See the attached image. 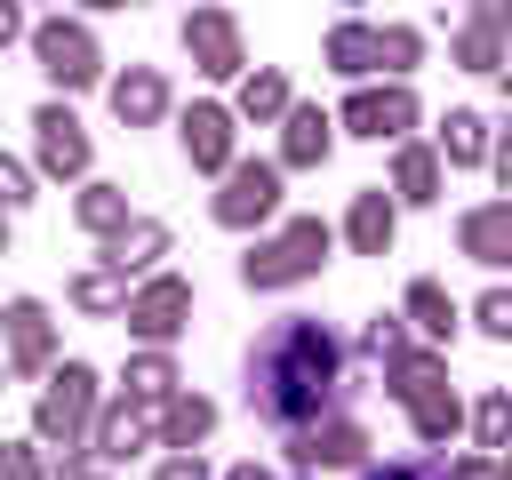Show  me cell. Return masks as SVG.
Masks as SVG:
<instances>
[{"instance_id":"cell-1","label":"cell","mask_w":512,"mask_h":480,"mask_svg":"<svg viewBox=\"0 0 512 480\" xmlns=\"http://www.w3.org/2000/svg\"><path fill=\"white\" fill-rule=\"evenodd\" d=\"M336 384H344V344H336L328 320H312V312L272 320V328L256 336V352H248V408H256L264 424H280V432L312 424V416L336 400Z\"/></svg>"},{"instance_id":"cell-3","label":"cell","mask_w":512,"mask_h":480,"mask_svg":"<svg viewBox=\"0 0 512 480\" xmlns=\"http://www.w3.org/2000/svg\"><path fill=\"white\" fill-rule=\"evenodd\" d=\"M392 400L408 408L416 440H448L456 432V392H448V376H440L432 352H400L392 360Z\"/></svg>"},{"instance_id":"cell-39","label":"cell","mask_w":512,"mask_h":480,"mask_svg":"<svg viewBox=\"0 0 512 480\" xmlns=\"http://www.w3.org/2000/svg\"><path fill=\"white\" fill-rule=\"evenodd\" d=\"M224 480H272V472H264V464H232Z\"/></svg>"},{"instance_id":"cell-8","label":"cell","mask_w":512,"mask_h":480,"mask_svg":"<svg viewBox=\"0 0 512 480\" xmlns=\"http://www.w3.org/2000/svg\"><path fill=\"white\" fill-rule=\"evenodd\" d=\"M184 48H192V64H200L208 80H232V72H240V32H232L224 8H192V16H184Z\"/></svg>"},{"instance_id":"cell-9","label":"cell","mask_w":512,"mask_h":480,"mask_svg":"<svg viewBox=\"0 0 512 480\" xmlns=\"http://www.w3.org/2000/svg\"><path fill=\"white\" fill-rule=\"evenodd\" d=\"M184 312H192V288H184V280H152L144 296H128V304H120V320H128L144 344H168V336L184 328Z\"/></svg>"},{"instance_id":"cell-35","label":"cell","mask_w":512,"mask_h":480,"mask_svg":"<svg viewBox=\"0 0 512 480\" xmlns=\"http://www.w3.org/2000/svg\"><path fill=\"white\" fill-rule=\"evenodd\" d=\"M152 480H208V464H200V448H176V456H168Z\"/></svg>"},{"instance_id":"cell-12","label":"cell","mask_w":512,"mask_h":480,"mask_svg":"<svg viewBox=\"0 0 512 480\" xmlns=\"http://www.w3.org/2000/svg\"><path fill=\"white\" fill-rule=\"evenodd\" d=\"M176 136H184V160H192V168H208V176L232 168V112H224V104H192Z\"/></svg>"},{"instance_id":"cell-24","label":"cell","mask_w":512,"mask_h":480,"mask_svg":"<svg viewBox=\"0 0 512 480\" xmlns=\"http://www.w3.org/2000/svg\"><path fill=\"white\" fill-rule=\"evenodd\" d=\"M72 216H80L88 232H120V224H128V192H120V184H88V192L72 200Z\"/></svg>"},{"instance_id":"cell-20","label":"cell","mask_w":512,"mask_h":480,"mask_svg":"<svg viewBox=\"0 0 512 480\" xmlns=\"http://www.w3.org/2000/svg\"><path fill=\"white\" fill-rule=\"evenodd\" d=\"M440 152H448L456 168H480V160H488V112H448Z\"/></svg>"},{"instance_id":"cell-32","label":"cell","mask_w":512,"mask_h":480,"mask_svg":"<svg viewBox=\"0 0 512 480\" xmlns=\"http://www.w3.org/2000/svg\"><path fill=\"white\" fill-rule=\"evenodd\" d=\"M472 424H480V448H488V456H496V448H504V392H488V400H480V416H472Z\"/></svg>"},{"instance_id":"cell-30","label":"cell","mask_w":512,"mask_h":480,"mask_svg":"<svg viewBox=\"0 0 512 480\" xmlns=\"http://www.w3.org/2000/svg\"><path fill=\"white\" fill-rule=\"evenodd\" d=\"M376 64H392V72H408V64H416V32H408V24H392V32H376Z\"/></svg>"},{"instance_id":"cell-34","label":"cell","mask_w":512,"mask_h":480,"mask_svg":"<svg viewBox=\"0 0 512 480\" xmlns=\"http://www.w3.org/2000/svg\"><path fill=\"white\" fill-rule=\"evenodd\" d=\"M0 472H8V480H40V456H32V440L0 448Z\"/></svg>"},{"instance_id":"cell-23","label":"cell","mask_w":512,"mask_h":480,"mask_svg":"<svg viewBox=\"0 0 512 480\" xmlns=\"http://www.w3.org/2000/svg\"><path fill=\"white\" fill-rule=\"evenodd\" d=\"M392 184H400V200H416V208H424V200H440V160H432L424 144H408V152H400V168H392Z\"/></svg>"},{"instance_id":"cell-10","label":"cell","mask_w":512,"mask_h":480,"mask_svg":"<svg viewBox=\"0 0 512 480\" xmlns=\"http://www.w3.org/2000/svg\"><path fill=\"white\" fill-rule=\"evenodd\" d=\"M32 128H40V168H48V176H88V128H80L64 104H40Z\"/></svg>"},{"instance_id":"cell-21","label":"cell","mask_w":512,"mask_h":480,"mask_svg":"<svg viewBox=\"0 0 512 480\" xmlns=\"http://www.w3.org/2000/svg\"><path fill=\"white\" fill-rule=\"evenodd\" d=\"M368 64H376V32H368V24H336V32H328V72L360 80Z\"/></svg>"},{"instance_id":"cell-5","label":"cell","mask_w":512,"mask_h":480,"mask_svg":"<svg viewBox=\"0 0 512 480\" xmlns=\"http://www.w3.org/2000/svg\"><path fill=\"white\" fill-rule=\"evenodd\" d=\"M88 408H96V376H88L80 360H64V368L48 376V392H40V440H48V448H80Z\"/></svg>"},{"instance_id":"cell-19","label":"cell","mask_w":512,"mask_h":480,"mask_svg":"<svg viewBox=\"0 0 512 480\" xmlns=\"http://www.w3.org/2000/svg\"><path fill=\"white\" fill-rule=\"evenodd\" d=\"M160 432H168V448H200V440L216 432V408H208L200 392H168V416H160Z\"/></svg>"},{"instance_id":"cell-33","label":"cell","mask_w":512,"mask_h":480,"mask_svg":"<svg viewBox=\"0 0 512 480\" xmlns=\"http://www.w3.org/2000/svg\"><path fill=\"white\" fill-rule=\"evenodd\" d=\"M24 200H32V176H24V168L0 152V216H8V208H24Z\"/></svg>"},{"instance_id":"cell-18","label":"cell","mask_w":512,"mask_h":480,"mask_svg":"<svg viewBox=\"0 0 512 480\" xmlns=\"http://www.w3.org/2000/svg\"><path fill=\"white\" fill-rule=\"evenodd\" d=\"M152 256H168V224H120L112 232V248H104V264L128 280V272H144Z\"/></svg>"},{"instance_id":"cell-37","label":"cell","mask_w":512,"mask_h":480,"mask_svg":"<svg viewBox=\"0 0 512 480\" xmlns=\"http://www.w3.org/2000/svg\"><path fill=\"white\" fill-rule=\"evenodd\" d=\"M448 480H504V472H496V456L480 448V456H464V464H448Z\"/></svg>"},{"instance_id":"cell-31","label":"cell","mask_w":512,"mask_h":480,"mask_svg":"<svg viewBox=\"0 0 512 480\" xmlns=\"http://www.w3.org/2000/svg\"><path fill=\"white\" fill-rule=\"evenodd\" d=\"M472 320H480V336H496V344H504V336H512V296H504V288H488Z\"/></svg>"},{"instance_id":"cell-36","label":"cell","mask_w":512,"mask_h":480,"mask_svg":"<svg viewBox=\"0 0 512 480\" xmlns=\"http://www.w3.org/2000/svg\"><path fill=\"white\" fill-rule=\"evenodd\" d=\"M360 480H448L440 464H376V472H360Z\"/></svg>"},{"instance_id":"cell-7","label":"cell","mask_w":512,"mask_h":480,"mask_svg":"<svg viewBox=\"0 0 512 480\" xmlns=\"http://www.w3.org/2000/svg\"><path fill=\"white\" fill-rule=\"evenodd\" d=\"M32 56H40V72L56 80V88H88L104 64H96V40H88V24H64V16H48V24H32Z\"/></svg>"},{"instance_id":"cell-26","label":"cell","mask_w":512,"mask_h":480,"mask_svg":"<svg viewBox=\"0 0 512 480\" xmlns=\"http://www.w3.org/2000/svg\"><path fill=\"white\" fill-rule=\"evenodd\" d=\"M240 112H248V120H280V112H288V80H280V72H248V80H240Z\"/></svg>"},{"instance_id":"cell-14","label":"cell","mask_w":512,"mask_h":480,"mask_svg":"<svg viewBox=\"0 0 512 480\" xmlns=\"http://www.w3.org/2000/svg\"><path fill=\"white\" fill-rule=\"evenodd\" d=\"M328 144H336V120H328L320 104H288V136H280V160H288V168H320V160H328Z\"/></svg>"},{"instance_id":"cell-2","label":"cell","mask_w":512,"mask_h":480,"mask_svg":"<svg viewBox=\"0 0 512 480\" xmlns=\"http://www.w3.org/2000/svg\"><path fill=\"white\" fill-rule=\"evenodd\" d=\"M328 264V224L320 216H296V224H280L272 240H256L248 256H240V280L248 288H296V280H312Z\"/></svg>"},{"instance_id":"cell-29","label":"cell","mask_w":512,"mask_h":480,"mask_svg":"<svg viewBox=\"0 0 512 480\" xmlns=\"http://www.w3.org/2000/svg\"><path fill=\"white\" fill-rule=\"evenodd\" d=\"M128 392H136V400H168V392H176V368H168V352H144V360H128Z\"/></svg>"},{"instance_id":"cell-25","label":"cell","mask_w":512,"mask_h":480,"mask_svg":"<svg viewBox=\"0 0 512 480\" xmlns=\"http://www.w3.org/2000/svg\"><path fill=\"white\" fill-rule=\"evenodd\" d=\"M408 320H416L424 336H456V304H448V288H440V280H416V288H408Z\"/></svg>"},{"instance_id":"cell-17","label":"cell","mask_w":512,"mask_h":480,"mask_svg":"<svg viewBox=\"0 0 512 480\" xmlns=\"http://www.w3.org/2000/svg\"><path fill=\"white\" fill-rule=\"evenodd\" d=\"M464 256L472 264H504L512 256V200H488L464 216Z\"/></svg>"},{"instance_id":"cell-41","label":"cell","mask_w":512,"mask_h":480,"mask_svg":"<svg viewBox=\"0 0 512 480\" xmlns=\"http://www.w3.org/2000/svg\"><path fill=\"white\" fill-rule=\"evenodd\" d=\"M88 8H128V0H88Z\"/></svg>"},{"instance_id":"cell-28","label":"cell","mask_w":512,"mask_h":480,"mask_svg":"<svg viewBox=\"0 0 512 480\" xmlns=\"http://www.w3.org/2000/svg\"><path fill=\"white\" fill-rule=\"evenodd\" d=\"M360 352H368L376 368H392V360L408 352V328H400V312H376V320H368V336H360Z\"/></svg>"},{"instance_id":"cell-38","label":"cell","mask_w":512,"mask_h":480,"mask_svg":"<svg viewBox=\"0 0 512 480\" xmlns=\"http://www.w3.org/2000/svg\"><path fill=\"white\" fill-rule=\"evenodd\" d=\"M16 32H24V8H16V0H0V48H8Z\"/></svg>"},{"instance_id":"cell-43","label":"cell","mask_w":512,"mask_h":480,"mask_svg":"<svg viewBox=\"0 0 512 480\" xmlns=\"http://www.w3.org/2000/svg\"><path fill=\"white\" fill-rule=\"evenodd\" d=\"M0 480H8V472H0Z\"/></svg>"},{"instance_id":"cell-16","label":"cell","mask_w":512,"mask_h":480,"mask_svg":"<svg viewBox=\"0 0 512 480\" xmlns=\"http://www.w3.org/2000/svg\"><path fill=\"white\" fill-rule=\"evenodd\" d=\"M112 112H120L128 128H144V120H160V112H168V80H160L152 64H128V72L112 80Z\"/></svg>"},{"instance_id":"cell-11","label":"cell","mask_w":512,"mask_h":480,"mask_svg":"<svg viewBox=\"0 0 512 480\" xmlns=\"http://www.w3.org/2000/svg\"><path fill=\"white\" fill-rule=\"evenodd\" d=\"M344 128H352V136H408V128H416V96H408V88H360V96L344 104Z\"/></svg>"},{"instance_id":"cell-22","label":"cell","mask_w":512,"mask_h":480,"mask_svg":"<svg viewBox=\"0 0 512 480\" xmlns=\"http://www.w3.org/2000/svg\"><path fill=\"white\" fill-rule=\"evenodd\" d=\"M136 448H144V416H136L128 400H120V408H112V416L96 424V456H104V464H128Z\"/></svg>"},{"instance_id":"cell-27","label":"cell","mask_w":512,"mask_h":480,"mask_svg":"<svg viewBox=\"0 0 512 480\" xmlns=\"http://www.w3.org/2000/svg\"><path fill=\"white\" fill-rule=\"evenodd\" d=\"M72 304H80V312H120V272H112V264L80 272V280H72Z\"/></svg>"},{"instance_id":"cell-13","label":"cell","mask_w":512,"mask_h":480,"mask_svg":"<svg viewBox=\"0 0 512 480\" xmlns=\"http://www.w3.org/2000/svg\"><path fill=\"white\" fill-rule=\"evenodd\" d=\"M392 232H400V208L384 200V184H368V192H352V216H344V240H352L360 256H384V248H392Z\"/></svg>"},{"instance_id":"cell-4","label":"cell","mask_w":512,"mask_h":480,"mask_svg":"<svg viewBox=\"0 0 512 480\" xmlns=\"http://www.w3.org/2000/svg\"><path fill=\"white\" fill-rule=\"evenodd\" d=\"M360 456H368V432H360L352 416H312V424L288 432V464H296V480H312V472H344V464H360Z\"/></svg>"},{"instance_id":"cell-6","label":"cell","mask_w":512,"mask_h":480,"mask_svg":"<svg viewBox=\"0 0 512 480\" xmlns=\"http://www.w3.org/2000/svg\"><path fill=\"white\" fill-rule=\"evenodd\" d=\"M280 208V168L272 160H232L224 168V192H216V224L224 232H248Z\"/></svg>"},{"instance_id":"cell-15","label":"cell","mask_w":512,"mask_h":480,"mask_svg":"<svg viewBox=\"0 0 512 480\" xmlns=\"http://www.w3.org/2000/svg\"><path fill=\"white\" fill-rule=\"evenodd\" d=\"M0 328H8V368H48V312L32 304V296H16L8 312H0Z\"/></svg>"},{"instance_id":"cell-40","label":"cell","mask_w":512,"mask_h":480,"mask_svg":"<svg viewBox=\"0 0 512 480\" xmlns=\"http://www.w3.org/2000/svg\"><path fill=\"white\" fill-rule=\"evenodd\" d=\"M56 480H104V472H88V464H64V472H56Z\"/></svg>"},{"instance_id":"cell-42","label":"cell","mask_w":512,"mask_h":480,"mask_svg":"<svg viewBox=\"0 0 512 480\" xmlns=\"http://www.w3.org/2000/svg\"><path fill=\"white\" fill-rule=\"evenodd\" d=\"M0 248H8V224H0Z\"/></svg>"}]
</instances>
